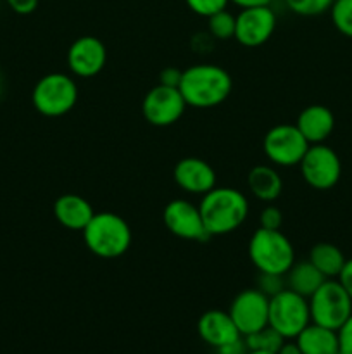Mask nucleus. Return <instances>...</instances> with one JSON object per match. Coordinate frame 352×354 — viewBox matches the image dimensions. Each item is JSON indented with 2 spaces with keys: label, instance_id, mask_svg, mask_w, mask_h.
Listing matches in <instances>:
<instances>
[{
  "label": "nucleus",
  "instance_id": "13",
  "mask_svg": "<svg viewBox=\"0 0 352 354\" xmlns=\"http://www.w3.org/2000/svg\"><path fill=\"white\" fill-rule=\"evenodd\" d=\"M235 17V40L244 47H261L276 30V14L271 6L245 7Z\"/></svg>",
  "mask_w": 352,
  "mask_h": 354
},
{
  "label": "nucleus",
  "instance_id": "12",
  "mask_svg": "<svg viewBox=\"0 0 352 354\" xmlns=\"http://www.w3.org/2000/svg\"><path fill=\"white\" fill-rule=\"evenodd\" d=\"M162 221L175 237L183 241L204 242L211 237L204 225L199 206L186 199L169 201L162 211Z\"/></svg>",
  "mask_w": 352,
  "mask_h": 354
},
{
  "label": "nucleus",
  "instance_id": "24",
  "mask_svg": "<svg viewBox=\"0 0 352 354\" xmlns=\"http://www.w3.org/2000/svg\"><path fill=\"white\" fill-rule=\"evenodd\" d=\"M235 23H237V17L228 9L219 10V12L207 17L209 35L213 38H216V40H230V38H235Z\"/></svg>",
  "mask_w": 352,
  "mask_h": 354
},
{
  "label": "nucleus",
  "instance_id": "21",
  "mask_svg": "<svg viewBox=\"0 0 352 354\" xmlns=\"http://www.w3.org/2000/svg\"><path fill=\"white\" fill-rule=\"evenodd\" d=\"M285 277L286 289L293 290V292L300 294V296L307 297V299H309V297L320 289L321 283L326 280L309 259H307V261L293 263L292 268L286 272Z\"/></svg>",
  "mask_w": 352,
  "mask_h": 354
},
{
  "label": "nucleus",
  "instance_id": "33",
  "mask_svg": "<svg viewBox=\"0 0 352 354\" xmlns=\"http://www.w3.org/2000/svg\"><path fill=\"white\" fill-rule=\"evenodd\" d=\"M182 73L179 69L176 68H166L161 71V76H159V80H161V85H168V86H178L179 85V80H182Z\"/></svg>",
  "mask_w": 352,
  "mask_h": 354
},
{
  "label": "nucleus",
  "instance_id": "20",
  "mask_svg": "<svg viewBox=\"0 0 352 354\" xmlns=\"http://www.w3.org/2000/svg\"><path fill=\"white\" fill-rule=\"evenodd\" d=\"M293 341L302 354H335L338 351L337 330L321 327L311 322Z\"/></svg>",
  "mask_w": 352,
  "mask_h": 354
},
{
  "label": "nucleus",
  "instance_id": "35",
  "mask_svg": "<svg viewBox=\"0 0 352 354\" xmlns=\"http://www.w3.org/2000/svg\"><path fill=\"white\" fill-rule=\"evenodd\" d=\"M231 3H235L240 9H245V7H257V6H271L273 0H230Z\"/></svg>",
  "mask_w": 352,
  "mask_h": 354
},
{
  "label": "nucleus",
  "instance_id": "17",
  "mask_svg": "<svg viewBox=\"0 0 352 354\" xmlns=\"http://www.w3.org/2000/svg\"><path fill=\"white\" fill-rule=\"evenodd\" d=\"M295 127L299 128L300 133L311 145L324 144L333 133L335 116L326 106L313 104V106H307L300 111Z\"/></svg>",
  "mask_w": 352,
  "mask_h": 354
},
{
  "label": "nucleus",
  "instance_id": "11",
  "mask_svg": "<svg viewBox=\"0 0 352 354\" xmlns=\"http://www.w3.org/2000/svg\"><path fill=\"white\" fill-rule=\"evenodd\" d=\"M231 320L237 325L242 337L268 327L269 297L259 289H245L233 297L230 304Z\"/></svg>",
  "mask_w": 352,
  "mask_h": 354
},
{
  "label": "nucleus",
  "instance_id": "10",
  "mask_svg": "<svg viewBox=\"0 0 352 354\" xmlns=\"http://www.w3.org/2000/svg\"><path fill=\"white\" fill-rule=\"evenodd\" d=\"M186 107L188 106L178 86H168L161 83L148 90L141 100V114L145 121L159 128L171 127L179 121Z\"/></svg>",
  "mask_w": 352,
  "mask_h": 354
},
{
  "label": "nucleus",
  "instance_id": "16",
  "mask_svg": "<svg viewBox=\"0 0 352 354\" xmlns=\"http://www.w3.org/2000/svg\"><path fill=\"white\" fill-rule=\"evenodd\" d=\"M197 334L211 348L217 349L242 339L228 311L209 310L197 322Z\"/></svg>",
  "mask_w": 352,
  "mask_h": 354
},
{
  "label": "nucleus",
  "instance_id": "27",
  "mask_svg": "<svg viewBox=\"0 0 352 354\" xmlns=\"http://www.w3.org/2000/svg\"><path fill=\"white\" fill-rule=\"evenodd\" d=\"M186 7L192 10L193 14L200 17H211L213 14L224 10L230 3V0H185Z\"/></svg>",
  "mask_w": 352,
  "mask_h": 354
},
{
  "label": "nucleus",
  "instance_id": "26",
  "mask_svg": "<svg viewBox=\"0 0 352 354\" xmlns=\"http://www.w3.org/2000/svg\"><path fill=\"white\" fill-rule=\"evenodd\" d=\"M283 2L297 16L314 17L330 10L333 0H283Z\"/></svg>",
  "mask_w": 352,
  "mask_h": 354
},
{
  "label": "nucleus",
  "instance_id": "14",
  "mask_svg": "<svg viewBox=\"0 0 352 354\" xmlns=\"http://www.w3.org/2000/svg\"><path fill=\"white\" fill-rule=\"evenodd\" d=\"M68 68L78 78H93L99 75L107 62V48L97 37H79L68 50Z\"/></svg>",
  "mask_w": 352,
  "mask_h": 354
},
{
  "label": "nucleus",
  "instance_id": "38",
  "mask_svg": "<svg viewBox=\"0 0 352 354\" xmlns=\"http://www.w3.org/2000/svg\"><path fill=\"white\" fill-rule=\"evenodd\" d=\"M0 93H2V76H0Z\"/></svg>",
  "mask_w": 352,
  "mask_h": 354
},
{
  "label": "nucleus",
  "instance_id": "36",
  "mask_svg": "<svg viewBox=\"0 0 352 354\" xmlns=\"http://www.w3.org/2000/svg\"><path fill=\"white\" fill-rule=\"evenodd\" d=\"M276 354H302L300 353V348L297 346V342L293 339H286L282 344V348L276 351Z\"/></svg>",
  "mask_w": 352,
  "mask_h": 354
},
{
  "label": "nucleus",
  "instance_id": "18",
  "mask_svg": "<svg viewBox=\"0 0 352 354\" xmlns=\"http://www.w3.org/2000/svg\"><path fill=\"white\" fill-rule=\"evenodd\" d=\"M92 204L78 194H64L54 203V216L68 230L83 232L93 218Z\"/></svg>",
  "mask_w": 352,
  "mask_h": 354
},
{
  "label": "nucleus",
  "instance_id": "34",
  "mask_svg": "<svg viewBox=\"0 0 352 354\" xmlns=\"http://www.w3.org/2000/svg\"><path fill=\"white\" fill-rule=\"evenodd\" d=\"M247 351L248 349H247V346H245L244 337H242V339H238V341L231 342V344L223 346V348H217L216 354H245Z\"/></svg>",
  "mask_w": 352,
  "mask_h": 354
},
{
  "label": "nucleus",
  "instance_id": "31",
  "mask_svg": "<svg viewBox=\"0 0 352 354\" xmlns=\"http://www.w3.org/2000/svg\"><path fill=\"white\" fill-rule=\"evenodd\" d=\"M6 2L10 7V10L21 14V16H28V14L35 12L38 7V0H6Z\"/></svg>",
  "mask_w": 352,
  "mask_h": 354
},
{
  "label": "nucleus",
  "instance_id": "28",
  "mask_svg": "<svg viewBox=\"0 0 352 354\" xmlns=\"http://www.w3.org/2000/svg\"><path fill=\"white\" fill-rule=\"evenodd\" d=\"M255 289L261 290L264 296L273 297L283 289H286L285 275H273V273H259L257 282H255Z\"/></svg>",
  "mask_w": 352,
  "mask_h": 354
},
{
  "label": "nucleus",
  "instance_id": "3",
  "mask_svg": "<svg viewBox=\"0 0 352 354\" xmlns=\"http://www.w3.org/2000/svg\"><path fill=\"white\" fill-rule=\"evenodd\" d=\"M86 249L97 258L116 259L131 245V228L116 213H95L83 230Z\"/></svg>",
  "mask_w": 352,
  "mask_h": 354
},
{
  "label": "nucleus",
  "instance_id": "32",
  "mask_svg": "<svg viewBox=\"0 0 352 354\" xmlns=\"http://www.w3.org/2000/svg\"><path fill=\"white\" fill-rule=\"evenodd\" d=\"M337 280L342 283V287L345 289V292H347L349 297L352 299V258L345 261L344 268H342L340 275L337 277Z\"/></svg>",
  "mask_w": 352,
  "mask_h": 354
},
{
  "label": "nucleus",
  "instance_id": "2",
  "mask_svg": "<svg viewBox=\"0 0 352 354\" xmlns=\"http://www.w3.org/2000/svg\"><path fill=\"white\" fill-rule=\"evenodd\" d=\"M245 194L231 187H214L200 199L199 209L211 237L228 235L238 230L248 216Z\"/></svg>",
  "mask_w": 352,
  "mask_h": 354
},
{
  "label": "nucleus",
  "instance_id": "9",
  "mask_svg": "<svg viewBox=\"0 0 352 354\" xmlns=\"http://www.w3.org/2000/svg\"><path fill=\"white\" fill-rule=\"evenodd\" d=\"M299 168L304 182L314 190L333 189L342 176L340 158L326 144L309 145Z\"/></svg>",
  "mask_w": 352,
  "mask_h": 354
},
{
  "label": "nucleus",
  "instance_id": "15",
  "mask_svg": "<svg viewBox=\"0 0 352 354\" xmlns=\"http://www.w3.org/2000/svg\"><path fill=\"white\" fill-rule=\"evenodd\" d=\"M175 183L186 194L204 196L216 187L217 176L213 166L200 158H183L173 169Z\"/></svg>",
  "mask_w": 352,
  "mask_h": 354
},
{
  "label": "nucleus",
  "instance_id": "37",
  "mask_svg": "<svg viewBox=\"0 0 352 354\" xmlns=\"http://www.w3.org/2000/svg\"><path fill=\"white\" fill-rule=\"evenodd\" d=\"M245 354H276V353H268V351H247Z\"/></svg>",
  "mask_w": 352,
  "mask_h": 354
},
{
  "label": "nucleus",
  "instance_id": "1",
  "mask_svg": "<svg viewBox=\"0 0 352 354\" xmlns=\"http://www.w3.org/2000/svg\"><path fill=\"white\" fill-rule=\"evenodd\" d=\"M178 88L186 106L211 109L230 97L233 80L226 69L217 64H195L182 73Z\"/></svg>",
  "mask_w": 352,
  "mask_h": 354
},
{
  "label": "nucleus",
  "instance_id": "25",
  "mask_svg": "<svg viewBox=\"0 0 352 354\" xmlns=\"http://www.w3.org/2000/svg\"><path fill=\"white\" fill-rule=\"evenodd\" d=\"M330 16L338 33L352 38V0H333L330 7Z\"/></svg>",
  "mask_w": 352,
  "mask_h": 354
},
{
  "label": "nucleus",
  "instance_id": "7",
  "mask_svg": "<svg viewBox=\"0 0 352 354\" xmlns=\"http://www.w3.org/2000/svg\"><path fill=\"white\" fill-rule=\"evenodd\" d=\"M311 324V311L307 297L283 289L269 297L268 325L275 328L283 339H295Z\"/></svg>",
  "mask_w": 352,
  "mask_h": 354
},
{
  "label": "nucleus",
  "instance_id": "30",
  "mask_svg": "<svg viewBox=\"0 0 352 354\" xmlns=\"http://www.w3.org/2000/svg\"><path fill=\"white\" fill-rule=\"evenodd\" d=\"M338 349L342 354H352V315L344 325L337 330Z\"/></svg>",
  "mask_w": 352,
  "mask_h": 354
},
{
  "label": "nucleus",
  "instance_id": "6",
  "mask_svg": "<svg viewBox=\"0 0 352 354\" xmlns=\"http://www.w3.org/2000/svg\"><path fill=\"white\" fill-rule=\"evenodd\" d=\"M311 322L338 330L352 315V299L337 279H326L309 297Z\"/></svg>",
  "mask_w": 352,
  "mask_h": 354
},
{
  "label": "nucleus",
  "instance_id": "8",
  "mask_svg": "<svg viewBox=\"0 0 352 354\" xmlns=\"http://www.w3.org/2000/svg\"><path fill=\"white\" fill-rule=\"evenodd\" d=\"M309 145L295 123H282L269 128L262 140V149L268 161L273 166H282V168L299 166Z\"/></svg>",
  "mask_w": 352,
  "mask_h": 354
},
{
  "label": "nucleus",
  "instance_id": "23",
  "mask_svg": "<svg viewBox=\"0 0 352 354\" xmlns=\"http://www.w3.org/2000/svg\"><path fill=\"white\" fill-rule=\"evenodd\" d=\"M244 341L248 351L276 353L280 348H282V344L286 341V339H283L275 328H271L268 325V327L261 328V330L254 332V334L245 335Z\"/></svg>",
  "mask_w": 352,
  "mask_h": 354
},
{
  "label": "nucleus",
  "instance_id": "29",
  "mask_svg": "<svg viewBox=\"0 0 352 354\" xmlns=\"http://www.w3.org/2000/svg\"><path fill=\"white\" fill-rule=\"evenodd\" d=\"M259 227L266 228V230H280L283 223V214L282 211L276 206L269 204L264 209L261 211V216H259Z\"/></svg>",
  "mask_w": 352,
  "mask_h": 354
},
{
  "label": "nucleus",
  "instance_id": "4",
  "mask_svg": "<svg viewBox=\"0 0 352 354\" xmlns=\"http://www.w3.org/2000/svg\"><path fill=\"white\" fill-rule=\"evenodd\" d=\"M248 258L259 273L286 275L295 263V251L282 230L259 227L248 241Z\"/></svg>",
  "mask_w": 352,
  "mask_h": 354
},
{
  "label": "nucleus",
  "instance_id": "22",
  "mask_svg": "<svg viewBox=\"0 0 352 354\" xmlns=\"http://www.w3.org/2000/svg\"><path fill=\"white\" fill-rule=\"evenodd\" d=\"M307 259L320 270L324 279H337L344 268L345 261H347L342 249H338L335 244H330V242H320V244L313 245Z\"/></svg>",
  "mask_w": 352,
  "mask_h": 354
},
{
  "label": "nucleus",
  "instance_id": "5",
  "mask_svg": "<svg viewBox=\"0 0 352 354\" xmlns=\"http://www.w3.org/2000/svg\"><path fill=\"white\" fill-rule=\"evenodd\" d=\"M79 97L75 78L66 73H48L33 86V107L47 118H61L71 113Z\"/></svg>",
  "mask_w": 352,
  "mask_h": 354
},
{
  "label": "nucleus",
  "instance_id": "19",
  "mask_svg": "<svg viewBox=\"0 0 352 354\" xmlns=\"http://www.w3.org/2000/svg\"><path fill=\"white\" fill-rule=\"evenodd\" d=\"M247 187L255 199L262 203H273L283 190V180L275 166L257 165L248 171Z\"/></svg>",
  "mask_w": 352,
  "mask_h": 354
},
{
  "label": "nucleus",
  "instance_id": "39",
  "mask_svg": "<svg viewBox=\"0 0 352 354\" xmlns=\"http://www.w3.org/2000/svg\"><path fill=\"white\" fill-rule=\"evenodd\" d=\"M335 354H342V353H340V349H338V351H337V353H335Z\"/></svg>",
  "mask_w": 352,
  "mask_h": 354
}]
</instances>
